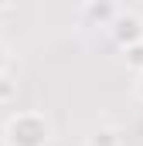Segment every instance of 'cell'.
<instances>
[{
  "label": "cell",
  "mask_w": 143,
  "mask_h": 146,
  "mask_svg": "<svg viewBox=\"0 0 143 146\" xmlns=\"http://www.w3.org/2000/svg\"><path fill=\"white\" fill-rule=\"evenodd\" d=\"M3 136H7L10 146H48V139H51V122L44 119V112L21 109V112H14L7 119Z\"/></svg>",
  "instance_id": "6da1fadb"
},
{
  "label": "cell",
  "mask_w": 143,
  "mask_h": 146,
  "mask_svg": "<svg viewBox=\"0 0 143 146\" xmlns=\"http://www.w3.org/2000/svg\"><path fill=\"white\" fill-rule=\"evenodd\" d=\"M109 31H112V41L119 48H133V44L143 41V17L133 14V10H119L116 21L109 24Z\"/></svg>",
  "instance_id": "7a4b0ae2"
},
{
  "label": "cell",
  "mask_w": 143,
  "mask_h": 146,
  "mask_svg": "<svg viewBox=\"0 0 143 146\" xmlns=\"http://www.w3.org/2000/svg\"><path fill=\"white\" fill-rule=\"evenodd\" d=\"M116 14H119V7L109 3V0H92V3L82 7V21L92 24V27H109L116 21Z\"/></svg>",
  "instance_id": "3957f363"
},
{
  "label": "cell",
  "mask_w": 143,
  "mask_h": 146,
  "mask_svg": "<svg viewBox=\"0 0 143 146\" xmlns=\"http://www.w3.org/2000/svg\"><path fill=\"white\" fill-rule=\"evenodd\" d=\"M85 146H123V139H119V133H116V129L99 126V129L89 136V143H85Z\"/></svg>",
  "instance_id": "277c9868"
},
{
  "label": "cell",
  "mask_w": 143,
  "mask_h": 146,
  "mask_svg": "<svg viewBox=\"0 0 143 146\" xmlns=\"http://www.w3.org/2000/svg\"><path fill=\"white\" fill-rule=\"evenodd\" d=\"M123 58H126V68H133L136 75H143V41L133 48H123Z\"/></svg>",
  "instance_id": "5b68a950"
},
{
  "label": "cell",
  "mask_w": 143,
  "mask_h": 146,
  "mask_svg": "<svg viewBox=\"0 0 143 146\" xmlns=\"http://www.w3.org/2000/svg\"><path fill=\"white\" fill-rule=\"evenodd\" d=\"M14 99H17V82L7 72H0V106H7V102H14Z\"/></svg>",
  "instance_id": "8992f818"
},
{
  "label": "cell",
  "mask_w": 143,
  "mask_h": 146,
  "mask_svg": "<svg viewBox=\"0 0 143 146\" xmlns=\"http://www.w3.org/2000/svg\"><path fill=\"white\" fill-rule=\"evenodd\" d=\"M0 72H7V48H3V41H0Z\"/></svg>",
  "instance_id": "52a82bcc"
},
{
  "label": "cell",
  "mask_w": 143,
  "mask_h": 146,
  "mask_svg": "<svg viewBox=\"0 0 143 146\" xmlns=\"http://www.w3.org/2000/svg\"><path fill=\"white\" fill-rule=\"evenodd\" d=\"M136 95L143 99V75H136Z\"/></svg>",
  "instance_id": "ba28073f"
},
{
  "label": "cell",
  "mask_w": 143,
  "mask_h": 146,
  "mask_svg": "<svg viewBox=\"0 0 143 146\" xmlns=\"http://www.w3.org/2000/svg\"><path fill=\"white\" fill-rule=\"evenodd\" d=\"M7 7H10V3H0V10H7Z\"/></svg>",
  "instance_id": "9c48e42d"
}]
</instances>
